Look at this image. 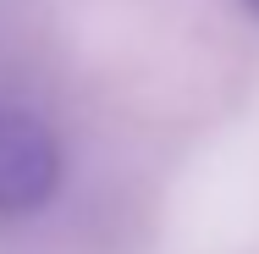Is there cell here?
<instances>
[{
  "instance_id": "2",
  "label": "cell",
  "mask_w": 259,
  "mask_h": 254,
  "mask_svg": "<svg viewBox=\"0 0 259 254\" xmlns=\"http://www.w3.org/2000/svg\"><path fill=\"white\" fill-rule=\"evenodd\" d=\"M243 6H248V11H254V17H259V0H243Z\"/></svg>"
},
{
  "instance_id": "1",
  "label": "cell",
  "mask_w": 259,
  "mask_h": 254,
  "mask_svg": "<svg viewBox=\"0 0 259 254\" xmlns=\"http://www.w3.org/2000/svg\"><path fill=\"white\" fill-rule=\"evenodd\" d=\"M66 138L39 105L0 94V221H33L66 188Z\"/></svg>"
}]
</instances>
